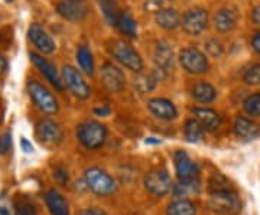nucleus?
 I'll return each mask as SVG.
<instances>
[{
	"mask_svg": "<svg viewBox=\"0 0 260 215\" xmlns=\"http://www.w3.org/2000/svg\"><path fill=\"white\" fill-rule=\"evenodd\" d=\"M208 206L218 215H239L242 212V201L232 189L213 191L208 198Z\"/></svg>",
	"mask_w": 260,
	"mask_h": 215,
	"instance_id": "f257e3e1",
	"label": "nucleus"
},
{
	"mask_svg": "<svg viewBox=\"0 0 260 215\" xmlns=\"http://www.w3.org/2000/svg\"><path fill=\"white\" fill-rule=\"evenodd\" d=\"M77 137L84 148L90 150L100 149L107 140V129L99 122L81 123L77 129Z\"/></svg>",
	"mask_w": 260,
	"mask_h": 215,
	"instance_id": "f03ea898",
	"label": "nucleus"
},
{
	"mask_svg": "<svg viewBox=\"0 0 260 215\" xmlns=\"http://www.w3.org/2000/svg\"><path fill=\"white\" fill-rule=\"evenodd\" d=\"M109 51H110V54H112L113 58L117 62H120L121 65L126 66L130 71L140 73L143 69L142 58H140L139 54L127 42L120 41V39L112 41L110 45H109Z\"/></svg>",
	"mask_w": 260,
	"mask_h": 215,
	"instance_id": "7ed1b4c3",
	"label": "nucleus"
},
{
	"mask_svg": "<svg viewBox=\"0 0 260 215\" xmlns=\"http://www.w3.org/2000/svg\"><path fill=\"white\" fill-rule=\"evenodd\" d=\"M85 185L93 191L94 194L100 197H107L116 192V182L114 179L99 168H90L85 170Z\"/></svg>",
	"mask_w": 260,
	"mask_h": 215,
	"instance_id": "20e7f679",
	"label": "nucleus"
},
{
	"mask_svg": "<svg viewBox=\"0 0 260 215\" xmlns=\"http://www.w3.org/2000/svg\"><path fill=\"white\" fill-rule=\"evenodd\" d=\"M28 91L30 98L41 112L45 114H55L58 112V101L52 94L48 91L44 85H41L38 81H29Z\"/></svg>",
	"mask_w": 260,
	"mask_h": 215,
	"instance_id": "39448f33",
	"label": "nucleus"
},
{
	"mask_svg": "<svg viewBox=\"0 0 260 215\" xmlns=\"http://www.w3.org/2000/svg\"><path fill=\"white\" fill-rule=\"evenodd\" d=\"M35 133H37V139L39 143L47 148H55L64 139V133L59 127V124L49 119H44L38 123Z\"/></svg>",
	"mask_w": 260,
	"mask_h": 215,
	"instance_id": "423d86ee",
	"label": "nucleus"
},
{
	"mask_svg": "<svg viewBox=\"0 0 260 215\" xmlns=\"http://www.w3.org/2000/svg\"><path fill=\"white\" fill-rule=\"evenodd\" d=\"M62 80H64V85H67L71 90V93L74 94L77 98L85 100L90 97L91 90L77 68H74L73 65H65L62 68Z\"/></svg>",
	"mask_w": 260,
	"mask_h": 215,
	"instance_id": "0eeeda50",
	"label": "nucleus"
},
{
	"mask_svg": "<svg viewBox=\"0 0 260 215\" xmlns=\"http://www.w3.org/2000/svg\"><path fill=\"white\" fill-rule=\"evenodd\" d=\"M179 62L189 74H204L208 69V61L197 48H185L179 54Z\"/></svg>",
	"mask_w": 260,
	"mask_h": 215,
	"instance_id": "6e6552de",
	"label": "nucleus"
},
{
	"mask_svg": "<svg viewBox=\"0 0 260 215\" xmlns=\"http://www.w3.org/2000/svg\"><path fill=\"white\" fill-rule=\"evenodd\" d=\"M207 23H208V12L201 8L188 10L181 19L182 29L191 37H198L207 28Z\"/></svg>",
	"mask_w": 260,
	"mask_h": 215,
	"instance_id": "1a4fd4ad",
	"label": "nucleus"
},
{
	"mask_svg": "<svg viewBox=\"0 0 260 215\" xmlns=\"http://www.w3.org/2000/svg\"><path fill=\"white\" fill-rule=\"evenodd\" d=\"M145 187L150 194H153L156 197H162L172 189V182H171V178H169L167 170L155 169V170H150L146 173Z\"/></svg>",
	"mask_w": 260,
	"mask_h": 215,
	"instance_id": "9d476101",
	"label": "nucleus"
},
{
	"mask_svg": "<svg viewBox=\"0 0 260 215\" xmlns=\"http://www.w3.org/2000/svg\"><path fill=\"white\" fill-rule=\"evenodd\" d=\"M102 81L107 91L110 93H120L126 85V78L121 73L120 68L106 62L102 68Z\"/></svg>",
	"mask_w": 260,
	"mask_h": 215,
	"instance_id": "9b49d317",
	"label": "nucleus"
},
{
	"mask_svg": "<svg viewBox=\"0 0 260 215\" xmlns=\"http://www.w3.org/2000/svg\"><path fill=\"white\" fill-rule=\"evenodd\" d=\"M29 56H30V59H32V62L35 64V66L41 71V74L44 75L48 81L51 83V85L55 87V90H58V91H64V81L59 78V75L56 73L55 65H54L52 62H49L48 59H45L44 56L38 55L35 52H32Z\"/></svg>",
	"mask_w": 260,
	"mask_h": 215,
	"instance_id": "f8f14e48",
	"label": "nucleus"
},
{
	"mask_svg": "<svg viewBox=\"0 0 260 215\" xmlns=\"http://www.w3.org/2000/svg\"><path fill=\"white\" fill-rule=\"evenodd\" d=\"M174 162H175V170L179 181H191L198 178V166L188 156V153L178 150L174 156Z\"/></svg>",
	"mask_w": 260,
	"mask_h": 215,
	"instance_id": "ddd939ff",
	"label": "nucleus"
},
{
	"mask_svg": "<svg viewBox=\"0 0 260 215\" xmlns=\"http://www.w3.org/2000/svg\"><path fill=\"white\" fill-rule=\"evenodd\" d=\"M29 39L42 54H52L55 51V42L39 23H32L29 28Z\"/></svg>",
	"mask_w": 260,
	"mask_h": 215,
	"instance_id": "4468645a",
	"label": "nucleus"
},
{
	"mask_svg": "<svg viewBox=\"0 0 260 215\" xmlns=\"http://www.w3.org/2000/svg\"><path fill=\"white\" fill-rule=\"evenodd\" d=\"M234 131L239 139L243 140H254L260 136V126L250 119L239 116L234 122Z\"/></svg>",
	"mask_w": 260,
	"mask_h": 215,
	"instance_id": "2eb2a0df",
	"label": "nucleus"
},
{
	"mask_svg": "<svg viewBox=\"0 0 260 215\" xmlns=\"http://www.w3.org/2000/svg\"><path fill=\"white\" fill-rule=\"evenodd\" d=\"M149 112L162 120H172L178 116L177 107L167 98H152L148 103Z\"/></svg>",
	"mask_w": 260,
	"mask_h": 215,
	"instance_id": "dca6fc26",
	"label": "nucleus"
},
{
	"mask_svg": "<svg viewBox=\"0 0 260 215\" xmlns=\"http://www.w3.org/2000/svg\"><path fill=\"white\" fill-rule=\"evenodd\" d=\"M162 78H165V71H162V69H155L153 73H150V74H139L136 78H135V88L139 91L140 94H146L150 93L156 84H158V81H160Z\"/></svg>",
	"mask_w": 260,
	"mask_h": 215,
	"instance_id": "f3484780",
	"label": "nucleus"
},
{
	"mask_svg": "<svg viewBox=\"0 0 260 215\" xmlns=\"http://www.w3.org/2000/svg\"><path fill=\"white\" fill-rule=\"evenodd\" d=\"M237 25V13L234 9H221L217 12L215 18H214V26L218 32L221 33H227L232 32L233 29Z\"/></svg>",
	"mask_w": 260,
	"mask_h": 215,
	"instance_id": "a211bd4d",
	"label": "nucleus"
},
{
	"mask_svg": "<svg viewBox=\"0 0 260 215\" xmlns=\"http://www.w3.org/2000/svg\"><path fill=\"white\" fill-rule=\"evenodd\" d=\"M153 59L158 69L167 73L169 68L174 65V51L168 45L167 42H158L153 52Z\"/></svg>",
	"mask_w": 260,
	"mask_h": 215,
	"instance_id": "6ab92c4d",
	"label": "nucleus"
},
{
	"mask_svg": "<svg viewBox=\"0 0 260 215\" xmlns=\"http://www.w3.org/2000/svg\"><path fill=\"white\" fill-rule=\"evenodd\" d=\"M194 116L207 131H215L221 124V117L211 109H194Z\"/></svg>",
	"mask_w": 260,
	"mask_h": 215,
	"instance_id": "aec40b11",
	"label": "nucleus"
},
{
	"mask_svg": "<svg viewBox=\"0 0 260 215\" xmlns=\"http://www.w3.org/2000/svg\"><path fill=\"white\" fill-rule=\"evenodd\" d=\"M56 10L58 13L67 20H71V22H78V20H83L87 15V12L84 9L81 5H78V2H62V3H58L56 5Z\"/></svg>",
	"mask_w": 260,
	"mask_h": 215,
	"instance_id": "412c9836",
	"label": "nucleus"
},
{
	"mask_svg": "<svg viewBox=\"0 0 260 215\" xmlns=\"http://www.w3.org/2000/svg\"><path fill=\"white\" fill-rule=\"evenodd\" d=\"M45 201H47L48 209H49L51 215H70V208H68L67 199L55 189L48 191L45 195Z\"/></svg>",
	"mask_w": 260,
	"mask_h": 215,
	"instance_id": "4be33fe9",
	"label": "nucleus"
},
{
	"mask_svg": "<svg viewBox=\"0 0 260 215\" xmlns=\"http://www.w3.org/2000/svg\"><path fill=\"white\" fill-rule=\"evenodd\" d=\"M155 19L159 26L167 30H172L181 25V15L175 9H169V8L156 12Z\"/></svg>",
	"mask_w": 260,
	"mask_h": 215,
	"instance_id": "5701e85b",
	"label": "nucleus"
},
{
	"mask_svg": "<svg viewBox=\"0 0 260 215\" xmlns=\"http://www.w3.org/2000/svg\"><path fill=\"white\" fill-rule=\"evenodd\" d=\"M116 26L119 28V30H120L124 37L135 38L136 33H138V23L133 19V16H132V13H130L129 10H123V12L119 13Z\"/></svg>",
	"mask_w": 260,
	"mask_h": 215,
	"instance_id": "b1692460",
	"label": "nucleus"
},
{
	"mask_svg": "<svg viewBox=\"0 0 260 215\" xmlns=\"http://www.w3.org/2000/svg\"><path fill=\"white\" fill-rule=\"evenodd\" d=\"M192 97L198 103H213L215 97H217V91H215L213 85L208 84V83H198L192 88Z\"/></svg>",
	"mask_w": 260,
	"mask_h": 215,
	"instance_id": "393cba45",
	"label": "nucleus"
},
{
	"mask_svg": "<svg viewBox=\"0 0 260 215\" xmlns=\"http://www.w3.org/2000/svg\"><path fill=\"white\" fill-rule=\"evenodd\" d=\"M197 206L188 199H177L168 205L167 215H195Z\"/></svg>",
	"mask_w": 260,
	"mask_h": 215,
	"instance_id": "a878e982",
	"label": "nucleus"
},
{
	"mask_svg": "<svg viewBox=\"0 0 260 215\" xmlns=\"http://www.w3.org/2000/svg\"><path fill=\"white\" fill-rule=\"evenodd\" d=\"M200 191V179H191V181H179V184L174 188V195L178 199H184L191 194H198Z\"/></svg>",
	"mask_w": 260,
	"mask_h": 215,
	"instance_id": "bb28decb",
	"label": "nucleus"
},
{
	"mask_svg": "<svg viewBox=\"0 0 260 215\" xmlns=\"http://www.w3.org/2000/svg\"><path fill=\"white\" fill-rule=\"evenodd\" d=\"M77 61L78 65L87 75L94 74V59L90 49L87 47H80L77 51Z\"/></svg>",
	"mask_w": 260,
	"mask_h": 215,
	"instance_id": "cd10ccee",
	"label": "nucleus"
},
{
	"mask_svg": "<svg viewBox=\"0 0 260 215\" xmlns=\"http://www.w3.org/2000/svg\"><path fill=\"white\" fill-rule=\"evenodd\" d=\"M100 8H102L103 15H104V19L107 20V23L116 26V22H117L119 13H120L116 0H100Z\"/></svg>",
	"mask_w": 260,
	"mask_h": 215,
	"instance_id": "c85d7f7f",
	"label": "nucleus"
},
{
	"mask_svg": "<svg viewBox=\"0 0 260 215\" xmlns=\"http://www.w3.org/2000/svg\"><path fill=\"white\" fill-rule=\"evenodd\" d=\"M204 127L198 120H188L185 123V139L191 143H197L204 137Z\"/></svg>",
	"mask_w": 260,
	"mask_h": 215,
	"instance_id": "c756f323",
	"label": "nucleus"
},
{
	"mask_svg": "<svg viewBox=\"0 0 260 215\" xmlns=\"http://www.w3.org/2000/svg\"><path fill=\"white\" fill-rule=\"evenodd\" d=\"M243 107H244V110H246V113L249 116L260 117V94H251V95H249L244 100Z\"/></svg>",
	"mask_w": 260,
	"mask_h": 215,
	"instance_id": "7c9ffc66",
	"label": "nucleus"
},
{
	"mask_svg": "<svg viewBox=\"0 0 260 215\" xmlns=\"http://www.w3.org/2000/svg\"><path fill=\"white\" fill-rule=\"evenodd\" d=\"M243 80L249 85H260V64L250 66L243 75Z\"/></svg>",
	"mask_w": 260,
	"mask_h": 215,
	"instance_id": "2f4dec72",
	"label": "nucleus"
},
{
	"mask_svg": "<svg viewBox=\"0 0 260 215\" xmlns=\"http://www.w3.org/2000/svg\"><path fill=\"white\" fill-rule=\"evenodd\" d=\"M221 189H230L229 181L224 178L221 173H214L213 178L210 179V191H221Z\"/></svg>",
	"mask_w": 260,
	"mask_h": 215,
	"instance_id": "473e14b6",
	"label": "nucleus"
},
{
	"mask_svg": "<svg viewBox=\"0 0 260 215\" xmlns=\"http://www.w3.org/2000/svg\"><path fill=\"white\" fill-rule=\"evenodd\" d=\"M171 0H146L145 3V9L152 13H156L159 10L165 9Z\"/></svg>",
	"mask_w": 260,
	"mask_h": 215,
	"instance_id": "72a5a7b5",
	"label": "nucleus"
},
{
	"mask_svg": "<svg viewBox=\"0 0 260 215\" xmlns=\"http://www.w3.org/2000/svg\"><path fill=\"white\" fill-rule=\"evenodd\" d=\"M207 51H208V54L211 56H220L223 54V45H221V42L220 41H217V39H211V41H208L207 42Z\"/></svg>",
	"mask_w": 260,
	"mask_h": 215,
	"instance_id": "f704fd0d",
	"label": "nucleus"
},
{
	"mask_svg": "<svg viewBox=\"0 0 260 215\" xmlns=\"http://www.w3.org/2000/svg\"><path fill=\"white\" fill-rule=\"evenodd\" d=\"M12 136H10L9 131H6L2 137H0V153L2 155H5V153H8V150L10 149V143H12V139H10Z\"/></svg>",
	"mask_w": 260,
	"mask_h": 215,
	"instance_id": "c9c22d12",
	"label": "nucleus"
},
{
	"mask_svg": "<svg viewBox=\"0 0 260 215\" xmlns=\"http://www.w3.org/2000/svg\"><path fill=\"white\" fill-rule=\"evenodd\" d=\"M16 215H37L34 206L30 204H26V202H22L20 205H18L16 208Z\"/></svg>",
	"mask_w": 260,
	"mask_h": 215,
	"instance_id": "e433bc0d",
	"label": "nucleus"
},
{
	"mask_svg": "<svg viewBox=\"0 0 260 215\" xmlns=\"http://www.w3.org/2000/svg\"><path fill=\"white\" fill-rule=\"evenodd\" d=\"M80 215H107L103 209L99 208H84L83 211H80Z\"/></svg>",
	"mask_w": 260,
	"mask_h": 215,
	"instance_id": "4c0bfd02",
	"label": "nucleus"
},
{
	"mask_svg": "<svg viewBox=\"0 0 260 215\" xmlns=\"http://www.w3.org/2000/svg\"><path fill=\"white\" fill-rule=\"evenodd\" d=\"M251 47H253V49L260 55V32H257V33L253 37V39H251Z\"/></svg>",
	"mask_w": 260,
	"mask_h": 215,
	"instance_id": "58836bf2",
	"label": "nucleus"
},
{
	"mask_svg": "<svg viewBox=\"0 0 260 215\" xmlns=\"http://www.w3.org/2000/svg\"><path fill=\"white\" fill-rule=\"evenodd\" d=\"M251 19H253V22H254L257 26H260V6L254 8L253 13H251Z\"/></svg>",
	"mask_w": 260,
	"mask_h": 215,
	"instance_id": "ea45409f",
	"label": "nucleus"
},
{
	"mask_svg": "<svg viewBox=\"0 0 260 215\" xmlns=\"http://www.w3.org/2000/svg\"><path fill=\"white\" fill-rule=\"evenodd\" d=\"M20 145H22V148H23V150L26 152V153H30V152H34V148H32V145L29 143L26 139H22L20 140Z\"/></svg>",
	"mask_w": 260,
	"mask_h": 215,
	"instance_id": "a19ab883",
	"label": "nucleus"
},
{
	"mask_svg": "<svg viewBox=\"0 0 260 215\" xmlns=\"http://www.w3.org/2000/svg\"><path fill=\"white\" fill-rule=\"evenodd\" d=\"M6 66H8V62H6V59H5L3 56H0V74H3V73H5Z\"/></svg>",
	"mask_w": 260,
	"mask_h": 215,
	"instance_id": "79ce46f5",
	"label": "nucleus"
},
{
	"mask_svg": "<svg viewBox=\"0 0 260 215\" xmlns=\"http://www.w3.org/2000/svg\"><path fill=\"white\" fill-rule=\"evenodd\" d=\"M0 215H10V212L5 206H0Z\"/></svg>",
	"mask_w": 260,
	"mask_h": 215,
	"instance_id": "37998d69",
	"label": "nucleus"
},
{
	"mask_svg": "<svg viewBox=\"0 0 260 215\" xmlns=\"http://www.w3.org/2000/svg\"><path fill=\"white\" fill-rule=\"evenodd\" d=\"M70 2H80V0H70Z\"/></svg>",
	"mask_w": 260,
	"mask_h": 215,
	"instance_id": "c03bdc74",
	"label": "nucleus"
}]
</instances>
